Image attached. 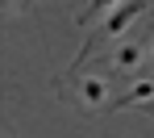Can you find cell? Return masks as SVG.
Masks as SVG:
<instances>
[{
	"mask_svg": "<svg viewBox=\"0 0 154 138\" xmlns=\"http://www.w3.org/2000/svg\"><path fill=\"white\" fill-rule=\"evenodd\" d=\"M146 4H150V0H125V4H121L117 13H108V17H104L100 25L92 29V38H88V42L79 46L75 63H71V75H75V67H79V63H83L88 55H92L96 46H104V42H121V38H125V29L133 25L137 17H142V8H146Z\"/></svg>",
	"mask_w": 154,
	"mask_h": 138,
	"instance_id": "cell-1",
	"label": "cell"
},
{
	"mask_svg": "<svg viewBox=\"0 0 154 138\" xmlns=\"http://www.w3.org/2000/svg\"><path fill=\"white\" fill-rule=\"evenodd\" d=\"M71 101H75L79 109H88V113H108V105H112L117 96H112V84H108V75L88 71V75H75Z\"/></svg>",
	"mask_w": 154,
	"mask_h": 138,
	"instance_id": "cell-2",
	"label": "cell"
},
{
	"mask_svg": "<svg viewBox=\"0 0 154 138\" xmlns=\"http://www.w3.org/2000/svg\"><path fill=\"white\" fill-rule=\"evenodd\" d=\"M146 42L142 38H129L125 34V42H117L112 46V55H108V63H112V71H125V75H137L142 67H146Z\"/></svg>",
	"mask_w": 154,
	"mask_h": 138,
	"instance_id": "cell-3",
	"label": "cell"
},
{
	"mask_svg": "<svg viewBox=\"0 0 154 138\" xmlns=\"http://www.w3.org/2000/svg\"><path fill=\"white\" fill-rule=\"evenodd\" d=\"M150 101H154V75H137L133 88L121 92V96L108 105V113H112V109H137V105H150Z\"/></svg>",
	"mask_w": 154,
	"mask_h": 138,
	"instance_id": "cell-4",
	"label": "cell"
},
{
	"mask_svg": "<svg viewBox=\"0 0 154 138\" xmlns=\"http://www.w3.org/2000/svg\"><path fill=\"white\" fill-rule=\"evenodd\" d=\"M125 0H88V13H79V25H100L108 13H117Z\"/></svg>",
	"mask_w": 154,
	"mask_h": 138,
	"instance_id": "cell-5",
	"label": "cell"
},
{
	"mask_svg": "<svg viewBox=\"0 0 154 138\" xmlns=\"http://www.w3.org/2000/svg\"><path fill=\"white\" fill-rule=\"evenodd\" d=\"M146 71H150V75H154V50H150V59H146Z\"/></svg>",
	"mask_w": 154,
	"mask_h": 138,
	"instance_id": "cell-6",
	"label": "cell"
},
{
	"mask_svg": "<svg viewBox=\"0 0 154 138\" xmlns=\"http://www.w3.org/2000/svg\"><path fill=\"white\" fill-rule=\"evenodd\" d=\"M142 109H146V113H154V101H150V105H142Z\"/></svg>",
	"mask_w": 154,
	"mask_h": 138,
	"instance_id": "cell-7",
	"label": "cell"
}]
</instances>
